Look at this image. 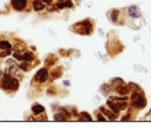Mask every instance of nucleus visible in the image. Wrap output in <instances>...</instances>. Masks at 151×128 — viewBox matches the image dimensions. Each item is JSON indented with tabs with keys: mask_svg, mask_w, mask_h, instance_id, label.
Wrapping results in <instances>:
<instances>
[{
	"mask_svg": "<svg viewBox=\"0 0 151 128\" xmlns=\"http://www.w3.org/2000/svg\"><path fill=\"white\" fill-rule=\"evenodd\" d=\"M129 96H111L108 99V106L109 109L115 112L116 115H119L122 111L129 109V102H128Z\"/></svg>",
	"mask_w": 151,
	"mask_h": 128,
	"instance_id": "nucleus-1",
	"label": "nucleus"
},
{
	"mask_svg": "<svg viewBox=\"0 0 151 128\" xmlns=\"http://www.w3.org/2000/svg\"><path fill=\"white\" fill-rule=\"evenodd\" d=\"M0 88L6 92H16L19 89V80L10 73H4L0 79Z\"/></svg>",
	"mask_w": 151,
	"mask_h": 128,
	"instance_id": "nucleus-2",
	"label": "nucleus"
},
{
	"mask_svg": "<svg viewBox=\"0 0 151 128\" xmlns=\"http://www.w3.org/2000/svg\"><path fill=\"white\" fill-rule=\"evenodd\" d=\"M93 25H94V22L92 19H84V20L76 23V26L73 28V31L81 34V35H90V34L93 32Z\"/></svg>",
	"mask_w": 151,
	"mask_h": 128,
	"instance_id": "nucleus-3",
	"label": "nucleus"
},
{
	"mask_svg": "<svg viewBox=\"0 0 151 128\" xmlns=\"http://www.w3.org/2000/svg\"><path fill=\"white\" fill-rule=\"evenodd\" d=\"M50 79V72H48V67H42V69H39L37 72V76H35V79H34V82H37V83H47V80Z\"/></svg>",
	"mask_w": 151,
	"mask_h": 128,
	"instance_id": "nucleus-4",
	"label": "nucleus"
},
{
	"mask_svg": "<svg viewBox=\"0 0 151 128\" xmlns=\"http://www.w3.org/2000/svg\"><path fill=\"white\" fill-rule=\"evenodd\" d=\"M145 106H147V99H145L144 95H141V96H138L137 99L131 101V108L132 109L139 111V109H144Z\"/></svg>",
	"mask_w": 151,
	"mask_h": 128,
	"instance_id": "nucleus-5",
	"label": "nucleus"
},
{
	"mask_svg": "<svg viewBox=\"0 0 151 128\" xmlns=\"http://www.w3.org/2000/svg\"><path fill=\"white\" fill-rule=\"evenodd\" d=\"M10 4H12V9H13V10L22 12V10H26V7H28V0H10Z\"/></svg>",
	"mask_w": 151,
	"mask_h": 128,
	"instance_id": "nucleus-6",
	"label": "nucleus"
},
{
	"mask_svg": "<svg viewBox=\"0 0 151 128\" xmlns=\"http://www.w3.org/2000/svg\"><path fill=\"white\" fill-rule=\"evenodd\" d=\"M70 118H71V112H68V111L64 109V108H60L58 112L54 115V119L55 121H67Z\"/></svg>",
	"mask_w": 151,
	"mask_h": 128,
	"instance_id": "nucleus-7",
	"label": "nucleus"
},
{
	"mask_svg": "<svg viewBox=\"0 0 151 128\" xmlns=\"http://www.w3.org/2000/svg\"><path fill=\"white\" fill-rule=\"evenodd\" d=\"M113 89L119 96H129V93H131V89H129V86L127 83H122V85H119V86H116Z\"/></svg>",
	"mask_w": 151,
	"mask_h": 128,
	"instance_id": "nucleus-8",
	"label": "nucleus"
},
{
	"mask_svg": "<svg viewBox=\"0 0 151 128\" xmlns=\"http://www.w3.org/2000/svg\"><path fill=\"white\" fill-rule=\"evenodd\" d=\"M100 112L108 118V121H116V119H119V118H118V115H116L115 112H112L111 109H108L106 106H102V108H100Z\"/></svg>",
	"mask_w": 151,
	"mask_h": 128,
	"instance_id": "nucleus-9",
	"label": "nucleus"
},
{
	"mask_svg": "<svg viewBox=\"0 0 151 128\" xmlns=\"http://www.w3.org/2000/svg\"><path fill=\"white\" fill-rule=\"evenodd\" d=\"M127 12H128V16H131V18L137 19V18H141V10H139V7L138 6H129L128 9H127Z\"/></svg>",
	"mask_w": 151,
	"mask_h": 128,
	"instance_id": "nucleus-10",
	"label": "nucleus"
},
{
	"mask_svg": "<svg viewBox=\"0 0 151 128\" xmlns=\"http://www.w3.org/2000/svg\"><path fill=\"white\" fill-rule=\"evenodd\" d=\"M32 9L35 12H42L45 9V3L41 0H32Z\"/></svg>",
	"mask_w": 151,
	"mask_h": 128,
	"instance_id": "nucleus-11",
	"label": "nucleus"
},
{
	"mask_svg": "<svg viewBox=\"0 0 151 128\" xmlns=\"http://www.w3.org/2000/svg\"><path fill=\"white\" fill-rule=\"evenodd\" d=\"M61 74H63V69H55V70H52V72L50 73V80L54 82V80H57V79L61 77Z\"/></svg>",
	"mask_w": 151,
	"mask_h": 128,
	"instance_id": "nucleus-12",
	"label": "nucleus"
},
{
	"mask_svg": "<svg viewBox=\"0 0 151 128\" xmlns=\"http://www.w3.org/2000/svg\"><path fill=\"white\" fill-rule=\"evenodd\" d=\"M57 55H48L47 57V60H45V67H51V66H54V64H57Z\"/></svg>",
	"mask_w": 151,
	"mask_h": 128,
	"instance_id": "nucleus-13",
	"label": "nucleus"
},
{
	"mask_svg": "<svg viewBox=\"0 0 151 128\" xmlns=\"http://www.w3.org/2000/svg\"><path fill=\"white\" fill-rule=\"evenodd\" d=\"M44 106L41 105V103H34L32 105V114L34 115H41V114H44Z\"/></svg>",
	"mask_w": 151,
	"mask_h": 128,
	"instance_id": "nucleus-14",
	"label": "nucleus"
},
{
	"mask_svg": "<svg viewBox=\"0 0 151 128\" xmlns=\"http://www.w3.org/2000/svg\"><path fill=\"white\" fill-rule=\"evenodd\" d=\"M32 66H34V64H31V63H28V61H20L18 64L19 70H22V72H29Z\"/></svg>",
	"mask_w": 151,
	"mask_h": 128,
	"instance_id": "nucleus-15",
	"label": "nucleus"
},
{
	"mask_svg": "<svg viewBox=\"0 0 151 128\" xmlns=\"http://www.w3.org/2000/svg\"><path fill=\"white\" fill-rule=\"evenodd\" d=\"M37 58H35V54L34 53H29V51H25L23 53V61H28V63H32V61H35Z\"/></svg>",
	"mask_w": 151,
	"mask_h": 128,
	"instance_id": "nucleus-16",
	"label": "nucleus"
},
{
	"mask_svg": "<svg viewBox=\"0 0 151 128\" xmlns=\"http://www.w3.org/2000/svg\"><path fill=\"white\" fill-rule=\"evenodd\" d=\"M92 115L89 112H80L78 114V121H92Z\"/></svg>",
	"mask_w": 151,
	"mask_h": 128,
	"instance_id": "nucleus-17",
	"label": "nucleus"
},
{
	"mask_svg": "<svg viewBox=\"0 0 151 128\" xmlns=\"http://www.w3.org/2000/svg\"><path fill=\"white\" fill-rule=\"evenodd\" d=\"M119 15H121V12H119L118 9H113V10L109 12V18H111L112 22H118V16H119Z\"/></svg>",
	"mask_w": 151,
	"mask_h": 128,
	"instance_id": "nucleus-18",
	"label": "nucleus"
},
{
	"mask_svg": "<svg viewBox=\"0 0 151 128\" xmlns=\"http://www.w3.org/2000/svg\"><path fill=\"white\" fill-rule=\"evenodd\" d=\"M122 83H125L122 79H119V77H115V79H112V80H111V83H109V85H111L112 88H116V86H119V85H122Z\"/></svg>",
	"mask_w": 151,
	"mask_h": 128,
	"instance_id": "nucleus-19",
	"label": "nucleus"
},
{
	"mask_svg": "<svg viewBox=\"0 0 151 128\" xmlns=\"http://www.w3.org/2000/svg\"><path fill=\"white\" fill-rule=\"evenodd\" d=\"M7 48H12L10 42L6 39H0V50H7Z\"/></svg>",
	"mask_w": 151,
	"mask_h": 128,
	"instance_id": "nucleus-20",
	"label": "nucleus"
},
{
	"mask_svg": "<svg viewBox=\"0 0 151 128\" xmlns=\"http://www.w3.org/2000/svg\"><path fill=\"white\" fill-rule=\"evenodd\" d=\"M25 48H26V47H25V44L19 41V42H16V45L12 48V51H25Z\"/></svg>",
	"mask_w": 151,
	"mask_h": 128,
	"instance_id": "nucleus-21",
	"label": "nucleus"
},
{
	"mask_svg": "<svg viewBox=\"0 0 151 128\" xmlns=\"http://www.w3.org/2000/svg\"><path fill=\"white\" fill-rule=\"evenodd\" d=\"M100 90L103 92V95H109L111 90H112V86L108 83V85H102V88H100Z\"/></svg>",
	"mask_w": 151,
	"mask_h": 128,
	"instance_id": "nucleus-22",
	"label": "nucleus"
},
{
	"mask_svg": "<svg viewBox=\"0 0 151 128\" xmlns=\"http://www.w3.org/2000/svg\"><path fill=\"white\" fill-rule=\"evenodd\" d=\"M96 119H97V121H102V122L108 121V118H106V116H105V115H103L102 112H99V111L96 112Z\"/></svg>",
	"mask_w": 151,
	"mask_h": 128,
	"instance_id": "nucleus-23",
	"label": "nucleus"
},
{
	"mask_svg": "<svg viewBox=\"0 0 151 128\" xmlns=\"http://www.w3.org/2000/svg\"><path fill=\"white\" fill-rule=\"evenodd\" d=\"M13 58L20 63V61H23V54H20L19 51H15V53H13Z\"/></svg>",
	"mask_w": 151,
	"mask_h": 128,
	"instance_id": "nucleus-24",
	"label": "nucleus"
},
{
	"mask_svg": "<svg viewBox=\"0 0 151 128\" xmlns=\"http://www.w3.org/2000/svg\"><path fill=\"white\" fill-rule=\"evenodd\" d=\"M12 54V48H7V50H1V53H0V58H3V57H7V55Z\"/></svg>",
	"mask_w": 151,
	"mask_h": 128,
	"instance_id": "nucleus-25",
	"label": "nucleus"
},
{
	"mask_svg": "<svg viewBox=\"0 0 151 128\" xmlns=\"http://www.w3.org/2000/svg\"><path fill=\"white\" fill-rule=\"evenodd\" d=\"M128 86H129V89H131V90H138V89H141L137 83H128Z\"/></svg>",
	"mask_w": 151,
	"mask_h": 128,
	"instance_id": "nucleus-26",
	"label": "nucleus"
},
{
	"mask_svg": "<svg viewBox=\"0 0 151 128\" xmlns=\"http://www.w3.org/2000/svg\"><path fill=\"white\" fill-rule=\"evenodd\" d=\"M131 118H132V115H131V111H129V112H128L127 115H124L121 119H122V121H131Z\"/></svg>",
	"mask_w": 151,
	"mask_h": 128,
	"instance_id": "nucleus-27",
	"label": "nucleus"
},
{
	"mask_svg": "<svg viewBox=\"0 0 151 128\" xmlns=\"http://www.w3.org/2000/svg\"><path fill=\"white\" fill-rule=\"evenodd\" d=\"M64 3H65V7H68V9H70V7H73V6H74V3H73V1H71V0H65V1H64Z\"/></svg>",
	"mask_w": 151,
	"mask_h": 128,
	"instance_id": "nucleus-28",
	"label": "nucleus"
},
{
	"mask_svg": "<svg viewBox=\"0 0 151 128\" xmlns=\"http://www.w3.org/2000/svg\"><path fill=\"white\" fill-rule=\"evenodd\" d=\"M41 1H44L45 4H52V3H54L55 0H41Z\"/></svg>",
	"mask_w": 151,
	"mask_h": 128,
	"instance_id": "nucleus-29",
	"label": "nucleus"
},
{
	"mask_svg": "<svg viewBox=\"0 0 151 128\" xmlns=\"http://www.w3.org/2000/svg\"><path fill=\"white\" fill-rule=\"evenodd\" d=\"M3 74H4V73H3V72L0 70V79H1V76H3Z\"/></svg>",
	"mask_w": 151,
	"mask_h": 128,
	"instance_id": "nucleus-30",
	"label": "nucleus"
},
{
	"mask_svg": "<svg viewBox=\"0 0 151 128\" xmlns=\"http://www.w3.org/2000/svg\"><path fill=\"white\" fill-rule=\"evenodd\" d=\"M55 1H65V0H55Z\"/></svg>",
	"mask_w": 151,
	"mask_h": 128,
	"instance_id": "nucleus-31",
	"label": "nucleus"
},
{
	"mask_svg": "<svg viewBox=\"0 0 151 128\" xmlns=\"http://www.w3.org/2000/svg\"><path fill=\"white\" fill-rule=\"evenodd\" d=\"M150 119H151V115H150Z\"/></svg>",
	"mask_w": 151,
	"mask_h": 128,
	"instance_id": "nucleus-32",
	"label": "nucleus"
}]
</instances>
